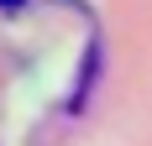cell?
<instances>
[{"label": "cell", "instance_id": "cell-1", "mask_svg": "<svg viewBox=\"0 0 152 146\" xmlns=\"http://www.w3.org/2000/svg\"><path fill=\"white\" fill-rule=\"evenodd\" d=\"M0 5H21V0H0Z\"/></svg>", "mask_w": 152, "mask_h": 146}]
</instances>
